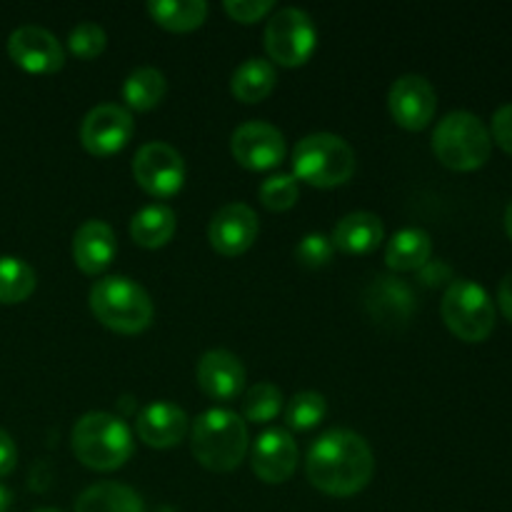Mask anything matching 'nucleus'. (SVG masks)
I'll return each instance as SVG.
<instances>
[{"mask_svg":"<svg viewBox=\"0 0 512 512\" xmlns=\"http://www.w3.org/2000/svg\"><path fill=\"white\" fill-rule=\"evenodd\" d=\"M305 470L310 485L320 493L350 498L368 488L375 473V458L363 435L335 428L310 445Z\"/></svg>","mask_w":512,"mask_h":512,"instance_id":"nucleus-1","label":"nucleus"},{"mask_svg":"<svg viewBox=\"0 0 512 512\" xmlns=\"http://www.w3.org/2000/svg\"><path fill=\"white\" fill-rule=\"evenodd\" d=\"M190 450L203 468L230 473L248 453V425L228 408L205 410L190 430Z\"/></svg>","mask_w":512,"mask_h":512,"instance_id":"nucleus-2","label":"nucleus"},{"mask_svg":"<svg viewBox=\"0 0 512 512\" xmlns=\"http://www.w3.org/2000/svg\"><path fill=\"white\" fill-rule=\"evenodd\" d=\"M90 310L105 328L120 335H138L153 323L148 290L125 275H108L90 288Z\"/></svg>","mask_w":512,"mask_h":512,"instance_id":"nucleus-3","label":"nucleus"},{"mask_svg":"<svg viewBox=\"0 0 512 512\" xmlns=\"http://www.w3.org/2000/svg\"><path fill=\"white\" fill-rule=\"evenodd\" d=\"M73 453L85 468L110 473L133 455V433L110 413H88L73 428Z\"/></svg>","mask_w":512,"mask_h":512,"instance_id":"nucleus-4","label":"nucleus"},{"mask_svg":"<svg viewBox=\"0 0 512 512\" xmlns=\"http://www.w3.org/2000/svg\"><path fill=\"white\" fill-rule=\"evenodd\" d=\"M493 138L483 120L470 110H453L433 133V153L450 170H478L488 163Z\"/></svg>","mask_w":512,"mask_h":512,"instance_id":"nucleus-5","label":"nucleus"},{"mask_svg":"<svg viewBox=\"0 0 512 512\" xmlns=\"http://www.w3.org/2000/svg\"><path fill=\"white\" fill-rule=\"evenodd\" d=\"M293 173L295 180H303L315 188H335L353 178L355 153L340 135H305L295 145Z\"/></svg>","mask_w":512,"mask_h":512,"instance_id":"nucleus-6","label":"nucleus"},{"mask_svg":"<svg viewBox=\"0 0 512 512\" xmlns=\"http://www.w3.org/2000/svg\"><path fill=\"white\" fill-rule=\"evenodd\" d=\"M450 333L465 343H483L495 328V305L488 290L475 280H453L440 303Z\"/></svg>","mask_w":512,"mask_h":512,"instance_id":"nucleus-7","label":"nucleus"},{"mask_svg":"<svg viewBox=\"0 0 512 512\" xmlns=\"http://www.w3.org/2000/svg\"><path fill=\"white\" fill-rule=\"evenodd\" d=\"M318 43V30L313 18L303 8H283L268 20L265 28V50L270 60L285 68L308 63Z\"/></svg>","mask_w":512,"mask_h":512,"instance_id":"nucleus-8","label":"nucleus"},{"mask_svg":"<svg viewBox=\"0 0 512 512\" xmlns=\"http://www.w3.org/2000/svg\"><path fill=\"white\" fill-rule=\"evenodd\" d=\"M133 175L140 188L153 198H173L185 183V160L173 145L155 140L135 153Z\"/></svg>","mask_w":512,"mask_h":512,"instance_id":"nucleus-9","label":"nucleus"},{"mask_svg":"<svg viewBox=\"0 0 512 512\" xmlns=\"http://www.w3.org/2000/svg\"><path fill=\"white\" fill-rule=\"evenodd\" d=\"M133 115L128 108L115 103L95 105L80 123V143L95 158H108L120 153L133 138Z\"/></svg>","mask_w":512,"mask_h":512,"instance_id":"nucleus-10","label":"nucleus"},{"mask_svg":"<svg viewBox=\"0 0 512 512\" xmlns=\"http://www.w3.org/2000/svg\"><path fill=\"white\" fill-rule=\"evenodd\" d=\"M388 108L395 123L405 130L428 128L438 110V95L423 75H400L388 93Z\"/></svg>","mask_w":512,"mask_h":512,"instance_id":"nucleus-11","label":"nucleus"},{"mask_svg":"<svg viewBox=\"0 0 512 512\" xmlns=\"http://www.w3.org/2000/svg\"><path fill=\"white\" fill-rule=\"evenodd\" d=\"M285 138L275 125L263 120H250L235 128L230 138V153L243 168L248 170H270L283 163Z\"/></svg>","mask_w":512,"mask_h":512,"instance_id":"nucleus-12","label":"nucleus"},{"mask_svg":"<svg viewBox=\"0 0 512 512\" xmlns=\"http://www.w3.org/2000/svg\"><path fill=\"white\" fill-rule=\"evenodd\" d=\"M258 215L245 203H228L215 210L208 225V240L215 253L225 258H238L253 248L258 238Z\"/></svg>","mask_w":512,"mask_h":512,"instance_id":"nucleus-13","label":"nucleus"},{"mask_svg":"<svg viewBox=\"0 0 512 512\" xmlns=\"http://www.w3.org/2000/svg\"><path fill=\"white\" fill-rule=\"evenodd\" d=\"M8 55L28 73H55L63 68L65 50L50 30L40 25H20L8 38Z\"/></svg>","mask_w":512,"mask_h":512,"instance_id":"nucleus-14","label":"nucleus"},{"mask_svg":"<svg viewBox=\"0 0 512 512\" xmlns=\"http://www.w3.org/2000/svg\"><path fill=\"white\" fill-rule=\"evenodd\" d=\"M298 465V445L285 428H270L253 445V473L263 483H285Z\"/></svg>","mask_w":512,"mask_h":512,"instance_id":"nucleus-15","label":"nucleus"},{"mask_svg":"<svg viewBox=\"0 0 512 512\" xmlns=\"http://www.w3.org/2000/svg\"><path fill=\"white\" fill-rule=\"evenodd\" d=\"M195 378H198L200 390L220 403L235 400L245 388V368L238 355L230 350H208L198 360Z\"/></svg>","mask_w":512,"mask_h":512,"instance_id":"nucleus-16","label":"nucleus"},{"mask_svg":"<svg viewBox=\"0 0 512 512\" xmlns=\"http://www.w3.org/2000/svg\"><path fill=\"white\" fill-rule=\"evenodd\" d=\"M135 430L148 448H173L188 433V415L173 403H150L148 408L140 410Z\"/></svg>","mask_w":512,"mask_h":512,"instance_id":"nucleus-17","label":"nucleus"},{"mask_svg":"<svg viewBox=\"0 0 512 512\" xmlns=\"http://www.w3.org/2000/svg\"><path fill=\"white\" fill-rule=\"evenodd\" d=\"M118 253L115 233L103 220H85L73 235V260L85 275H98Z\"/></svg>","mask_w":512,"mask_h":512,"instance_id":"nucleus-18","label":"nucleus"},{"mask_svg":"<svg viewBox=\"0 0 512 512\" xmlns=\"http://www.w3.org/2000/svg\"><path fill=\"white\" fill-rule=\"evenodd\" d=\"M383 235L385 228L378 215L368 210H355L338 220L330 240H333V248L345 255H368L378 248Z\"/></svg>","mask_w":512,"mask_h":512,"instance_id":"nucleus-19","label":"nucleus"},{"mask_svg":"<svg viewBox=\"0 0 512 512\" xmlns=\"http://www.w3.org/2000/svg\"><path fill=\"white\" fill-rule=\"evenodd\" d=\"M433 255V240L423 228H403L390 238L388 250H385V263L390 270L398 273H410L420 270L430 263Z\"/></svg>","mask_w":512,"mask_h":512,"instance_id":"nucleus-20","label":"nucleus"},{"mask_svg":"<svg viewBox=\"0 0 512 512\" xmlns=\"http://www.w3.org/2000/svg\"><path fill=\"white\" fill-rule=\"evenodd\" d=\"M373 318L378 315L380 323H395V320H408L413 313V293L398 278H378L365 293Z\"/></svg>","mask_w":512,"mask_h":512,"instance_id":"nucleus-21","label":"nucleus"},{"mask_svg":"<svg viewBox=\"0 0 512 512\" xmlns=\"http://www.w3.org/2000/svg\"><path fill=\"white\" fill-rule=\"evenodd\" d=\"M175 228H178L175 210L163 203L145 205L130 220V235H133V240L150 250L163 248L165 243H170V238L175 235Z\"/></svg>","mask_w":512,"mask_h":512,"instance_id":"nucleus-22","label":"nucleus"},{"mask_svg":"<svg viewBox=\"0 0 512 512\" xmlns=\"http://www.w3.org/2000/svg\"><path fill=\"white\" fill-rule=\"evenodd\" d=\"M275 83H278V73L270 60L248 58L235 68L233 78H230V90L243 103H260L273 93Z\"/></svg>","mask_w":512,"mask_h":512,"instance_id":"nucleus-23","label":"nucleus"},{"mask_svg":"<svg viewBox=\"0 0 512 512\" xmlns=\"http://www.w3.org/2000/svg\"><path fill=\"white\" fill-rule=\"evenodd\" d=\"M75 512H145V505L128 485L98 483L80 493Z\"/></svg>","mask_w":512,"mask_h":512,"instance_id":"nucleus-24","label":"nucleus"},{"mask_svg":"<svg viewBox=\"0 0 512 512\" xmlns=\"http://www.w3.org/2000/svg\"><path fill=\"white\" fill-rule=\"evenodd\" d=\"M150 18L165 30L173 33H188L200 28L208 18V3L205 0H150Z\"/></svg>","mask_w":512,"mask_h":512,"instance_id":"nucleus-25","label":"nucleus"},{"mask_svg":"<svg viewBox=\"0 0 512 512\" xmlns=\"http://www.w3.org/2000/svg\"><path fill=\"white\" fill-rule=\"evenodd\" d=\"M165 90H168V80L158 68H138L125 78L123 98L128 108L145 113L163 100Z\"/></svg>","mask_w":512,"mask_h":512,"instance_id":"nucleus-26","label":"nucleus"},{"mask_svg":"<svg viewBox=\"0 0 512 512\" xmlns=\"http://www.w3.org/2000/svg\"><path fill=\"white\" fill-rule=\"evenodd\" d=\"M38 278L25 260L13 255H0V303H23L33 295Z\"/></svg>","mask_w":512,"mask_h":512,"instance_id":"nucleus-27","label":"nucleus"},{"mask_svg":"<svg viewBox=\"0 0 512 512\" xmlns=\"http://www.w3.org/2000/svg\"><path fill=\"white\" fill-rule=\"evenodd\" d=\"M325 415H328V400L315 390H303L290 398L285 408V423L293 430H310L323 423Z\"/></svg>","mask_w":512,"mask_h":512,"instance_id":"nucleus-28","label":"nucleus"},{"mask_svg":"<svg viewBox=\"0 0 512 512\" xmlns=\"http://www.w3.org/2000/svg\"><path fill=\"white\" fill-rule=\"evenodd\" d=\"M283 410V393L273 383H255L243 398V415L250 423H270Z\"/></svg>","mask_w":512,"mask_h":512,"instance_id":"nucleus-29","label":"nucleus"},{"mask_svg":"<svg viewBox=\"0 0 512 512\" xmlns=\"http://www.w3.org/2000/svg\"><path fill=\"white\" fill-rule=\"evenodd\" d=\"M260 203L265 205L268 210L273 213H283V210H290L295 203H298V180L295 175L288 173H278V175H270V178L263 180L260 185Z\"/></svg>","mask_w":512,"mask_h":512,"instance_id":"nucleus-30","label":"nucleus"},{"mask_svg":"<svg viewBox=\"0 0 512 512\" xmlns=\"http://www.w3.org/2000/svg\"><path fill=\"white\" fill-rule=\"evenodd\" d=\"M105 45H108V35L98 23H90V20L75 25L68 35V50L80 60L98 58Z\"/></svg>","mask_w":512,"mask_h":512,"instance_id":"nucleus-31","label":"nucleus"},{"mask_svg":"<svg viewBox=\"0 0 512 512\" xmlns=\"http://www.w3.org/2000/svg\"><path fill=\"white\" fill-rule=\"evenodd\" d=\"M333 240L323 233H310L295 248V258L305 265V268H323L333 255Z\"/></svg>","mask_w":512,"mask_h":512,"instance_id":"nucleus-32","label":"nucleus"},{"mask_svg":"<svg viewBox=\"0 0 512 512\" xmlns=\"http://www.w3.org/2000/svg\"><path fill=\"white\" fill-rule=\"evenodd\" d=\"M225 13L238 23H258L275 8L273 0H225Z\"/></svg>","mask_w":512,"mask_h":512,"instance_id":"nucleus-33","label":"nucleus"},{"mask_svg":"<svg viewBox=\"0 0 512 512\" xmlns=\"http://www.w3.org/2000/svg\"><path fill=\"white\" fill-rule=\"evenodd\" d=\"M490 138L512 155V103L495 110L493 123H490Z\"/></svg>","mask_w":512,"mask_h":512,"instance_id":"nucleus-34","label":"nucleus"},{"mask_svg":"<svg viewBox=\"0 0 512 512\" xmlns=\"http://www.w3.org/2000/svg\"><path fill=\"white\" fill-rule=\"evenodd\" d=\"M18 463V448H15L13 438L0 428V478L10 475Z\"/></svg>","mask_w":512,"mask_h":512,"instance_id":"nucleus-35","label":"nucleus"},{"mask_svg":"<svg viewBox=\"0 0 512 512\" xmlns=\"http://www.w3.org/2000/svg\"><path fill=\"white\" fill-rule=\"evenodd\" d=\"M498 305H500V310H503L505 318L512 323V273H508L503 280H500Z\"/></svg>","mask_w":512,"mask_h":512,"instance_id":"nucleus-36","label":"nucleus"},{"mask_svg":"<svg viewBox=\"0 0 512 512\" xmlns=\"http://www.w3.org/2000/svg\"><path fill=\"white\" fill-rule=\"evenodd\" d=\"M10 510V490L0 485V512H8Z\"/></svg>","mask_w":512,"mask_h":512,"instance_id":"nucleus-37","label":"nucleus"},{"mask_svg":"<svg viewBox=\"0 0 512 512\" xmlns=\"http://www.w3.org/2000/svg\"><path fill=\"white\" fill-rule=\"evenodd\" d=\"M505 233H508V238L512 240V200L508 208H505Z\"/></svg>","mask_w":512,"mask_h":512,"instance_id":"nucleus-38","label":"nucleus"},{"mask_svg":"<svg viewBox=\"0 0 512 512\" xmlns=\"http://www.w3.org/2000/svg\"><path fill=\"white\" fill-rule=\"evenodd\" d=\"M35 512H60V510H55V508H43V510H35Z\"/></svg>","mask_w":512,"mask_h":512,"instance_id":"nucleus-39","label":"nucleus"}]
</instances>
